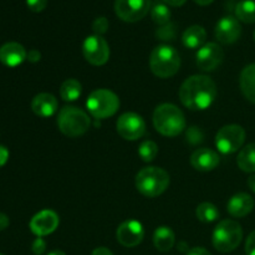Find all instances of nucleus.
Returning a JSON list of instances; mask_svg holds the SVG:
<instances>
[{"label": "nucleus", "instance_id": "f257e3e1", "mask_svg": "<svg viewBox=\"0 0 255 255\" xmlns=\"http://www.w3.org/2000/svg\"><path fill=\"white\" fill-rule=\"evenodd\" d=\"M217 97V86L213 80L204 75L188 77L179 89V100L187 109L201 111L211 106Z\"/></svg>", "mask_w": 255, "mask_h": 255}, {"label": "nucleus", "instance_id": "f03ea898", "mask_svg": "<svg viewBox=\"0 0 255 255\" xmlns=\"http://www.w3.org/2000/svg\"><path fill=\"white\" fill-rule=\"evenodd\" d=\"M153 125L157 132L166 137H176L186 128L183 112L172 104H162L153 112Z\"/></svg>", "mask_w": 255, "mask_h": 255}, {"label": "nucleus", "instance_id": "7ed1b4c3", "mask_svg": "<svg viewBox=\"0 0 255 255\" xmlns=\"http://www.w3.org/2000/svg\"><path fill=\"white\" fill-rule=\"evenodd\" d=\"M169 174L159 167L142 168L136 176V188L147 198L158 197L168 188Z\"/></svg>", "mask_w": 255, "mask_h": 255}, {"label": "nucleus", "instance_id": "20e7f679", "mask_svg": "<svg viewBox=\"0 0 255 255\" xmlns=\"http://www.w3.org/2000/svg\"><path fill=\"white\" fill-rule=\"evenodd\" d=\"M149 67L157 77L168 79L178 72L181 67V57L173 46L159 45L151 52Z\"/></svg>", "mask_w": 255, "mask_h": 255}, {"label": "nucleus", "instance_id": "39448f33", "mask_svg": "<svg viewBox=\"0 0 255 255\" xmlns=\"http://www.w3.org/2000/svg\"><path fill=\"white\" fill-rule=\"evenodd\" d=\"M59 129L67 137H79L89 131L91 120L81 109L75 106H65L57 116Z\"/></svg>", "mask_w": 255, "mask_h": 255}, {"label": "nucleus", "instance_id": "423d86ee", "mask_svg": "<svg viewBox=\"0 0 255 255\" xmlns=\"http://www.w3.org/2000/svg\"><path fill=\"white\" fill-rule=\"evenodd\" d=\"M243 239V229L238 222L224 219L213 232V247L221 253H229L238 248Z\"/></svg>", "mask_w": 255, "mask_h": 255}, {"label": "nucleus", "instance_id": "0eeeda50", "mask_svg": "<svg viewBox=\"0 0 255 255\" xmlns=\"http://www.w3.org/2000/svg\"><path fill=\"white\" fill-rule=\"evenodd\" d=\"M86 107L91 116L97 120H104L114 116L119 111L120 100L115 92L106 89H99L90 94Z\"/></svg>", "mask_w": 255, "mask_h": 255}, {"label": "nucleus", "instance_id": "6e6552de", "mask_svg": "<svg viewBox=\"0 0 255 255\" xmlns=\"http://www.w3.org/2000/svg\"><path fill=\"white\" fill-rule=\"evenodd\" d=\"M246 141V131L239 125H227L216 136V146L223 154H232L242 148Z\"/></svg>", "mask_w": 255, "mask_h": 255}, {"label": "nucleus", "instance_id": "1a4fd4ad", "mask_svg": "<svg viewBox=\"0 0 255 255\" xmlns=\"http://www.w3.org/2000/svg\"><path fill=\"white\" fill-rule=\"evenodd\" d=\"M82 52L87 61L95 66H102L110 59V46L100 35L86 37L82 45Z\"/></svg>", "mask_w": 255, "mask_h": 255}, {"label": "nucleus", "instance_id": "9d476101", "mask_svg": "<svg viewBox=\"0 0 255 255\" xmlns=\"http://www.w3.org/2000/svg\"><path fill=\"white\" fill-rule=\"evenodd\" d=\"M117 132L127 141H136L146 133V124L139 115L126 112L117 120Z\"/></svg>", "mask_w": 255, "mask_h": 255}, {"label": "nucleus", "instance_id": "9b49d317", "mask_svg": "<svg viewBox=\"0 0 255 255\" xmlns=\"http://www.w3.org/2000/svg\"><path fill=\"white\" fill-rule=\"evenodd\" d=\"M149 5V0H115V12L124 21L136 22L146 16Z\"/></svg>", "mask_w": 255, "mask_h": 255}, {"label": "nucleus", "instance_id": "f8f14e48", "mask_svg": "<svg viewBox=\"0 0 255 255\" xmlns=\"http://www.w3.org/2000/svg\"><path fill=\"white\" fill-rule=\"evenodd\" d=\"M197 66L202 71H213L224 59L223 49L216 42L204 44L197 52Z\"/></svg>", "mask_w": 255, "mask_h": 255}, {"label": "nucleus", "instance_id": "ddd939ff", "mask_svg": "<svg viewBox=\"0 0 255 255\" xmlns=\"http://www.w3.org/2000/svg\"><path fill=\"white\" fill-rule=\"evenodd\" d=\"M117 241L121 246L132 248L138 244L144 238V229L142 224L137 221H126L117 228Z\"/></svg>", "mask_w": 255, "mask_h": 255}, {"label": "nucleus", "instance_id": "4468645a", "mask_svg": "<svg viewBox=\"0 0 255 255\" xmlns=\"http://www.w3.org/2000/svg\"><path fill=\"white\" fill-rule=\"evenodd\" d=\"M59 223V216L54 211L45 209L32 217L30 221V229L35 236L45 237L56 231Z\"/></svg>", "mask_w": 255, "mask_h": 255}, {"label": "nucleus", "instance_id": "2eb2a0df", "mask_svg": "<svg viewBox=\"0 0 255 255\" xmlns=\"http://www.w3.org/2000/svg\"><path fill=\"white\" fill-rule=\"evenodd\" d=\"M242 34V26L239 24L238 19L234 16H224L217 22L216 30H214V35H216L217 40L222 44H233L237 40L241 37Z\"/></svg>", "mask_w": 255, "mask_h": 255}, {"label": "nucleus", "instance_id": "dca6fc26", "mask_svg": "<svg viewBox=\"0 0 255 255\" xmlns=\"http://www.w3.org/2000/svg\"><path fill=\"white\" fill-rule=\"evenodd\" d=\"M191 164L197 171L209 172L217 168L219 164V156L217 152L209 148H199L192 153Z\"/></svg>", "mask_w": 255, "mask_h": 255}, {"label": "nucleus", "instance_id": "f3484780", "mask_svg": "<svg viewBox=\"0 0 255 255\" xmlns=\"http://www.w3.org/2000/svg\"><path fill=\"white\" fill-rule=\"evenodd\" d=\"M27 54L19 42H6L0 47V61L7 67H16L24 62Z\"/></svg>", "mask_w": 255, "mask_h": 255}, {"label": "nucleus", "instance_id": "a211bd4d", "mask_svg": "<svg viewBox=\"0 0 255 255\" xmlns=\"http://www.w3.org/2000/svg\"><path fill=\"white\" fill-rule=\"evenodd\" d=\"M254 204V199L251 194L237 193L229 199L227 211L234 218H243L253 211Z\"/></svg>", "mask_w": 255, "mask_h": 255}, {"label": "nucleus", "instance_id": "6ab92c4d", "mask_svg": "<svg viewBox=\"0 0 255 255\" xmlns=\"http://www.w3.org/2000/svg\"><path fill=\"white\" fill-rule=\"evenodd\" d=\"M57 100L54 95L42 92L36 95L31 101V110L39 117H51L57 111Z\"/></svg>", "mask_w": 255, "mask_h": 255}, {"label": "nucleus", "instance_id": "aec40b11", "mask_svg": "<svg viewBox=\"0 0 255 255\" xmlns=\"http://www.w3.org/2000/svg\"><path fill=\"white\" fill-rule=\"evenodd\" d=\"M239 85L244 97L255 104V64L244 67L239 79Z\"/></svg>", "mask_w": 255, "mask_h": 255}, {"label": "nucleus", "instance_id": "412c9836", "mask_svg": "<svg viewBox=\"0 0 255 255\" xmlns=\"http://www.w3.org/2000/svg\"><path fill=\"white\" fill-rule=\"evenodd\" d=\"M207 32L201 25H192L182 35V42L188 49H201L206 42Z\"/></svg>", "mask_w": 255, "mask_h": 255}, {"label": "nucleus", "instance_id": "4be33fe9", "mask_svg": "<svg viewBox=\"0 0 255 255\" xmlns=\"http://www.w3.org/2000/svg\"><path fill=\"white\" fill-rule=\"evenodd\" d=\"M174 243H176V236L169 227L162 226L154 231L153 244L157 251L166 253L173 248Z\"/></svg>", "mask_w": 255, "mask_h": 255}, {"label": "nucleus", "instance_id": "5701e85b", "mask_svg": "<svg viewBox=\"0 0 255 255\" xmlns=\"http://www.w3.org/2000/svg\"><path fill=\"white\" fill-rule=\"evenodd\" d=\"M239 168L247 173H254L255 172V142L247 144L244 148L241 149L237 158Z\"/></svg>", "mask_w": 255, "mask_h": 255}, {"label": "nucleus", "instance_id": "b1692460", "mask_svg": "<svg viewBox=\"0 0 255 255\" xmlns=\"http://www.w3.org/2000/svg\"><path fill=\"white\" fill-rule=\"evenodd\" d=\"M81 84L77 80L67 79L66 81L62 82L61 87H60V96L64 101H76L81 96Z\"/></svg>", "mask_w": 255, "mask_h": 255}, {"label": "nucleus", "instance_id": "393cba45", "mask_svg": "<svg viewBox=\"0 0 255 255\" xmlns=\"http://www.w3.org/2000/svg\"><path fill=\"white\" fill-rule=\"evenodd\" d=\"M236 15L238 20L253 24L255 22V0H242L236 6Z\"/></svg>", "mask_w": 255, "mask_h": 255}, {"label": "nucleus", "instance_id": "a878e982", "mask_svg": "<svg viewBox=\"0 0 255 255\" xmlns=\"http://www.w3.org/2000/svg\"><path fill=\"white\" fill-rule=\"evenodd\" d=\"M196 216L203 223H212V222L217 221L219 217V211L214 204L204 202L201 203L196 209Z\"/></svg>", "mask_w": 255, "mask_h": 255}, {"label": "nucleus", "instance_id": "bb28decb", "mask_svg": "<svg viewBox=\"0 0 255 255\" xmlns=\"http://www.w3.org/2000/svg\"><path fill=\"white\" fill-rule=\"evenodd\" d=\"M151 17L153 20V22H156L157 25H163L169 24V20H171V11H169L168 6L162 2H157L153 7H152L151 11Z\"/></svg>", "mask_w": 255, "mask_h": 255}, {"label": "nucleus", "instance_id": "cd10ccee", "mask_svg": "<svg viewBox=\"0 0 255 255\" xmlns=\"http://www.w3.org/2000/svg\"><path fill=\"white\" fill-rule=\"evenodd\" d=\"M138 154L144 162H152L158 154V146L153 141H144L139 144Z\"/></svg>", "mask_w": 255, "mask_h": 255}, {"label": "nucleus", "instance_id": "c85d7f7f", "mask_svg": "<svg viewBox=\"0 0 255 255\" xmlns=\"http://www.w3.org/2000/svg\"><path fill=\"white\" fill-rule=\"evenodd\" d=\"M109 29V20L105 16H100L97 19H95V21L92 22V30H94L95 35H104L105 32Z\"/></svg>", "mask_w": 255, "mask_h": 255}, {"label": "nucleus", "instance_id": "c756f323", "mask_svg": "<svg viewBox=\"0 0 255 255\" xmlns=\"http://www.w3.org/2000/svg\"><path fill=\"white\" fill-rule=\"evenodd\" d=\"M157 37H159L161 40H172L174 36V25L173 24H167L163 25L161 29L157 30Z\"/></svg>", "mask_w": 255, "mask_h": 255}, {"label": "nucleus", "instance_id": "7c9ffc66", "mask_svg": "<svg viewBox=\"0 0 255 255\" xmlns=\"http://www.w3.org/2000/svg\"><path fill=\"white\" fill-rule=\"evenodd\" d=\"M26 5L31 11L40 12L46 7L47 0H26Z\"/></svg>", "mask_w": 255, "mask_h": 255}, {"label": "nucleus", "instance_id": "2f4dec72", "mask_svg": "<svg viewBox=\"0 0 255 255\" xmlns=\"http://www.w3.org/2000/svg\"><path fill=\"white\" fill-rule=\"evenodd\" d=\"M31 251L35 255H41L45 251H46V243H45V241L42 239V237H37V238L35 239L34 243H32L31 246Z\"/></svg>", "mask_w": 255, "mask_h": 255}, {"label": "nucleus", "instance_id": "473e14b6", "mask_svg": "<svg viewBox=\"0 0 255 255\" xmlns=\"http://www.w3.org/2000/svg\"><path fill=\"white\" fill-rule=\"evenodd\" d=\"M246 253L247 255H255V231L252 232L247 238Z\"/></svg>", "mask_w": 255, "mask_h": 255}, {"label": "nucleus", "instance_id": "72a5a7b5", "mask_svg": "<svg viewBox=\"0 0 255 255\" xmlns=\"http://www.w3.org/2000/svg\"><path fill=\"white\" fill-rule=\"evenodd\" d=\"M7 158H9V151H7L6 147L0 146V167L6 163Z\"/></svg>", "mask_w": 255, "mask_h": 255}, {"label": "nucleus", "instance_id": "f704fd0d", "mask_svg": "<svg viewBox=\"0 0 255 255\" xmlns=\"http://www.w3.org/2000/svg\"><path fill=\"white\" fill-rule=\"evenodd\" d=\"M187 255H211L207 249L201 248V247H197V248H192L187 252Z\"/></svg>", "mask_w": 255, "mask_h": 255}, {"label": "nucleus", "instance_id": "c9c22d12", "mask_svg": "<svg viewBox=\"0 0 255 255\" xmlns=\"http://www.w3.org/2000/svg\"><path fill=\"white\" fill-rule=\"evenodd\" d=\"M26 57L30 62H37L40 60V57H41V54L37 50H31V51H29Z\"/></svg>", "mask_w": 255, "mask_h": 255}, {"label": "nucleus", "instance_id": "e433bc0d", "mask_svg": "<svg viewBox=\"0 0 255 255\" xmlns=\"http://www.w3.org/2000/svg\"><path fill=\"white\" fill-rule=\"evenodd\" d=\"M9 218H7L6 214L4 213H0V232L5 231V229L9 227Z\"/></svg>", "mask_w": 255, "mask_h": 255}, {"label": "nucleus", "instance_id": "4c0bfd02", "mask_svg": "<svg viewBox=\"0 0 255 255\" xmlns=\"http://www.w3.org/2000/svg\"><path fill=\"white\" fill-rule=\"evenodd\" d=\"M91 255H114V254H112V252L110 251V249L105 248V247H99V248H96L94 252H92Z\"/></svg>", "mask_w": 255, "mask_h": 255}, {"label": "nucleus", "instance_id": "58836bf2", "mask_svg": "<svg viewBox=\"0 0 255 255\" xmlns=\"http://www.w3.org/2000/svg\"><path fill=\"white\" fill-rule=\"evenodd\" d=\"M163 1L171 6H182L187 0H163Z\"/></svg>", "mask_w": 255, "mask_h": 255}, {"label": "nucleus", "instance_id": "ea45409f", "mask_svg": "<svg viewBox=\"0 0 255 255\" xmlns=\"http://www.w3.org/2000/svg\"><path fill=\"white\" fill-rule=\"evenodd\" d=\"M248 187L255 193V174H253V176H251L248 178Z\"/></svg>", "mask_w": 255, "mask_h": 255}, {"label": "nucleus", "instance_id": "a19ab883", "mask_svg": "<svg viewBox=\"0 0 255 255\" xmlns=\"http://www.w3.org/2000/svg\"><path fill=\"white\" fill-rule=\"evenodd\" d=\"M193 1L196 2V4L202 5V6H206V5L212 4V2H213L214 0H193Z\"/></svg>", "mask_w": 255, "mask_h": 255}, {"label": "nucleus", "instance_id": "79ce46f5", "mask_svg": "<svg viewBox=\"0 0 255 255\" xmlns=\"http://www.w3.org/2000/svg\"><path fill=\"white\" fill-rule=\"evenodd\" d=\"M47 255H66V254H65L62 251H52V252H50Z\"/></svg>", "mask_w": 255, "mask_h": 255}, {"label": "nucleus", "instance_id": "37998d69", "mask_svg": "<svg viewBox=\"0 0 255 255\" xmlns=\"http://www.w3.org/2000/svg\"><path fill=\"white\" fill-rule=\"evenodd\" d=\"M254 40H255V31H254Z\"/></svg>", "mask_w": 255, "mask_h": 255}, {"label": "nucleus", "instance_id": "c03bdc74", "mask_svg": "<svg viewBox=\"0 0 255 255\" xmlns=\"http://www.w3.org/2000/svg\"><path fill=\"white\" fill-rule=\"evenodd\" d=\"M0 255H2V254H0Z\"/></svg>", "mask_w": 255, "mask_h": 255}]
</instances>
